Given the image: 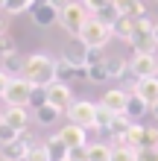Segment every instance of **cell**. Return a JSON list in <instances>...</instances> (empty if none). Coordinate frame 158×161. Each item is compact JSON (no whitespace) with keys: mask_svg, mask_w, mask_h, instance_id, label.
I'll return each mask as SVG.
<instances>
[{"mask_svg":"<svg viewBox=\"0 0 158 161\" xmlns=\"http://www.w3.org/2000/svg\"><path fill=\"white\" fill-rule=\"evenodd\" d=\"M21 76L35 88H50L56 82V59L50 53H32L21 64Z\"/></svg>","mask_w":158,"mask_h":161,"instance_id":"6da1fadb","label":"cell"},{"mask_svg":"<svg viewBox=\"0 0 158 161\" xmlns=\"http://www.w3.org/2000/svg\"><path fill=\"white\" fill-rule=\"evenodd\" d=\"M88 18H91V12L85 9L82 0H68V3L59 9V26H62L68 35H73V38H76L79 30L88 24Z\"/></svg>","mask_w":158,"mask_h":161,"instance_id":"7a4b0ae2","label":"cell"},{"mask_svg":"<svg viewBox=\"0 0 158 161\" xmlns=\"http://www.w3.org/2000/svg\"><path fill=\"white\" fill-rule=\"evenodd\" d=\"M132 50L135 53H158V38H155V21L150 15L135 21V32H132Z\"/></svg>","mask_w":158,"mask_h":161,"instance_id":"3957f363","label":"cell"},{"mask_svg":"<svg viewBox=\"0 0 158 161\" xmlns=\"http://www.w3.org/2000/svg\"><path fill=\"white\" fill-rule=\"evenodd\" d=\"M76 38L85 44V47H97V50H106V44L114 38V32H111V26H108V24H103L100 18L91 15V18H88V24L79 30Z\"/></svg>","mask_w":158,"mask_h":161,"instance_id":"277c9868","label":"cell"},{"mask_svg":"<svg viewBox=\"0 0 158 161\" xmlns=\"http://www.w3.org/2000/svg\"><path fill=\"white\" fill-rule=\"evenodd\" d=\"M68 114V123H76V126L97 132V103L91 100H73V106L64 111Z\"/></svg>","mask_w":158,"mask_h":161,"instance_id":"5b68a950","label":"cell"},{"mask_svg":"<svg viewBox=\"0 0 158 161\" xmlns=\"http://www.w3.org/2000/svg\"><path fill=\"white\" fill-rule=\"evenodd\" d=\"M32 88L35 85H30L24 76H12L9 79V88L3 91V100L6 106H21V108H30V103H32Z\"/></svg>","mask_w":158,"mask_h":161,"instance_id":"8992f818","label":"cell"},{"mask_svg":"<svg viewBox=\"0 0 158 161\" xmlns=\"http://www.w3.org/2000/svg\"><path fill=\"white\" fill-rule=\"evenodd\" d=\"M129 68L138 79H150L158 76V53H135L129 59Z\"/></svg>","mask_w":158,"mask_h":161,"instance_id":"52a82bcc","label":"cell"},{"mask_svg":"<svg viewBox=\"0 0 158 161\" xmlns=\"http://www.w3.org/2000/svg\"><path fill=\"white\" fill-rule=\"evenodd\" d=\"M30 15H32V24L41 26V30L59 24V6H53L50 0H35L32 9H30Z\"/></svg>","mask_w":158,"mask_h":161,"instance_id":"ba28073f","label":"cell"},{"mask_svg":"<svg viewBox=\"0 0 158 161\" xmlns=\"http://www.w3.org/2000/svg\"><path fill=\"white\" fill-rule=\"evenodd\" d=\"M47 103L64 114V111L73 106V88H70V85H64V82H53L50 88H47Z\"/></svg>","mask_w":158,"mask_h":161,"instance_id":"9c48e42d","label":"cell"},{"mask_svg":"<svg viewBox=\"0 0 158 161\" xmlns=\"http://www.w3.org/2000/svg\"><path fill=\"white\" fill-rule=\"evenodd\" d=\"M56 135L62 138V144L68 149H79V147H88V129L76 126V123H68V126H62Z\"/></svg>","mask_w":158,"mask_h":161,"instance_id":"30bf717a","label":"cell"},{"mask_svg":"<svg viewBox=\"0 0 158 161\" xmlns=\"http://www.w3.org/2000/svg\"><path fill=\"white\" fill-rule=\"evenodd\" d=\"M30 147H32V141L26 138V132H24V135H21V138H15L12 144L0 147V161H26Z\"/></svg>","mask_w":158,"mask_h":161,"instance_id":"8fae6325","label":"cell"},{"mask_svg":"<svg viewBox=\"0 0 158 161\" xmlns=\"http://www.w3.org/2000/svg\"><path fill=\"white\" fill-rule=\"evenodd\" d=\"M126 103H129V91L126 88H108L103 97H100V106L108 108V111H114V114H123Z\"/></svg>","mask_w":158,"mask_h":161,"instance_id":"7c38bea8","label":"cell"},{"mask_svg":"<svg viewBox=\"0 0 158 161\" xmlns=\"http://www.w3.org/2000/svg\"><path fill=\"white\" fill-rule=\"evenodd\" d=\"M3 123H9L15 132H24L30 129V111L21 108V106H3Z\"/></svg>","mask_w":158,"mask_h":161,"instance_id":"4fadbf2b","label":"cell"},{"mask_svg":"<svg viewBox=\"0 0 158 161\" xmlns=\"http://www.w3.org/2000/svg\"><path fill=\"white\" fill-rule=\"evenodd\" d=\"M62 59L70 62L73 68H88V47L82 44L79 38H73V41L62 50Z\"/></svg>","mask_w":158,"mask_h":161,"instance_id":"5bb4252c","label":"cell"},{"mask_svg":"<svg viewBox=\"0 0 158 161\" xmlns=\"http://www.w3.org/2000/svg\"><path fill=\"white\" fill-rule=\"evenodd\" d=\"M132 94H138L150 108H155L158 106V76H150V79H138V85H135V91Z\"/></svg>","mask_w":158,"mask_h":161,"instance_id":"9a60e30c","label":"cell"},{"mask_svg":"<svg viewBox=\"0 0 158 161\" xmlns=\"http://www.w3.org/2000/svg\"><path fill=\"white\" fill-rule=\"evenodd\" d=\"M76 79H85V68H73L70 62H64V59H56V82L73 85Z\"/></svg>","mask_w":158,"mask_h":161,"instance_id":"2e32d148","label":"cell"},{"mask_svg":"<svg viewBox=\"0 0 158 161\" xmlns=\"http://www.w3.org/2000/svg\"><path fill=\"white\" fill-rule=\"evenodd\" d=\"M59 117H62V111L59 108H53L50 103H44V106H38V108H32V120L38 123V126H56L59 123Z\"/></svg>","mask_w":158,"mask_h":161,"instance_id":"e0dca14e","label":"cell"},{"mask_svg":"<svg viewBox=\"0 0 158 161\" xmlns=\"http://www.w3.org/2000/svg\"><path fill=\"white\" fill-rule=\"evenodd\" d=\"M114 6H117L120 18H132V21H138V18H144V15H146L144 0H114Z\"/></svg>","mask_w":158,"mask_h":161,"instance_id":"ac0fdd59","label":"cell"},{"mask_svg":"<svg viewBox=\"0 0 158 161\" xmlns=\"http://www.w3.org/2000/svg\"><path fill=\"white\" fill-rule=\"evenodd\" d=\"M146 111H150V106H146V103L138 97V94H132V91H129V103H126V111H123V114L132 120V123H138V120L146 114Z\"/></svg>","mask_w":158,"mask_h":161,"instance_id":"d6986e66","label":"cell"},{"mask_svg":"<svg viewBox=\"0 0 158 161\" xmlns=\"http://www.w3.org/2000/svg\"><path fill=\"white\" fill-rule=\"evenodd\" d=\"M111 32H114V38H120V41H132V32H135V21L132 18H117L114 24H111Z\"/></svg>","mask_w":158,"mask_h":161,"instance_id":"ffe728a7","label":"cell"},{"mask_svg":"<svg viewBox=\"0 0 158 161\" xmlns=\"http://www.w3.org/2000/svg\"><path fill=\"white\" fill-rule=\"evenodd\" d=\"M44 147H47V153H50L53 161H64V158H68V147L62 144L59 135H50L47 141H44Z\"/></svg>","mask_w":158,"mask_h":161,"instance_id":"44dd1931","label":"cell"},{"mask_svg":"<svg viewBox=\"0 0 158 161\" xmlns=\"http://www.w3.org/2000/svg\"><path fill=\"white\" fill-rule=\"evenodd\" d=\"M85 79L94 82V85H106V82H111V79H108L106 62H103V64H88V68H85Z\"/></svg>","mask_w":158,"mask_h":161,"instance_id":"7402d4cb","label":"cell"},{"mask_svg":"<svg viewBox=\"0 0 158 161\" xmlns=\"http://www.w3.org/2000/svg\"><path fill=\"white\" fill-rule=\"evenodd\" d=\"M106 68H108V79H123L129 70V62L120 56H111V59H106Z\"/></svg>","mask_w":158,"mask_h":161,"instance_id":"603a6c76","label":"cell"},{"mask_svg":"<svg viewBox=\"0 0 158 161\" xmlns=\"http://www.w3.org/2000/svg\"><path fill=\"white\" fill-rule=\"evenodd\" d=\"M88 161H111L108 144H88Z\"/></svg>","mask_w":158,"mask_h":161,"instance_id":"cb8c5ba5","label":"cell"},{"mask_svg":"<svg viewBox=\"0 0 158 161\" xmlns=\"http://www.w3.org/2000/svg\"><path fill=\"white\" fill-rule=\"evenodd\" d=\"M129 126H132V120H129L126 114H114V120H111V129H108V135H114V138H123Z\"/></svg>","mask_w":158,"mask_h":161,"instance_id":"d4e9b609","label":"cell"},{"mask_svg":"<svg viewBox=\"0 0 158 161\" xmlns=\"http://www.w3.org/2000/svg\"><path fill=\"white\" fill-rule=\"evenodd\" d=\"M26 161H53L50 153H47V147H44V141H32L30 153H26Z\"/></svg>","mask_w":158,"mask_h":161,"instance_id":"484cf974","label":"cell"},{"mask_svg":"<svg viewBox=\"0 0 158 161\" xmlns=\"http://www.w3.org/2000/svg\"><path fill=\"white\" fill-rule=\"evenodd\" d=\"M35 0H6V9L3 12L6 15H24V12H30Z\"/></svg>","mask_w":158,"mask_h":161,"instance_id":"4316f807","label":"cell"},{"mask_svg":"<svg viewBox=\"0 0 158 161\" xmlns=\"http://www.w3.org/2000/svg\"><path fill=\"white\" fill-rule=\"evenodd\" d=\"M111 120H114V111H108V108H103L97 103V132H108L111 129Z\"/></svg>","mask_w":158,"mask_h":161,"instance_id":"83f0119b","label":"cell"},{"mask_svg":"<svg viewBox=\"0 0 158 161\" xmlns=\"http://www.w3.org/2000/svg\"><path fill=\"white\" fill-rule=\"evenodd\" d=\"M94 18H100V21H103V24H114L117 21V18H120V12H117V6H114V0H111V3L108 6H103V9H100V12H94Z\"/></svg>","mask_w":158,"mask_h":161,"instance_id":"f1b7e54d","label":"cell"},{"mask_svg":"<svg viewBox=\"0 0 158 161\" xmlns=\"http://www.w3.org/2000/svg\"><path fill=\"white\" fill-rule=\"evenodd\" d=\"M111 161H138V149H129V147H111Z\"/></svg>","mask_w":158,"mask_h":161,"instance_id":"f546056e","label":"cell"},{"mask_svg":"<svg viewBox=\"0 0 158 161\" xmlns=\"http://www.w3.org/2000/svg\"><path fill=\"white\" fill-rule=\"evenodd\" d=\"M15 138H21V132H15L9 123H3L0 120V147H6V144H12Z\"/></svg>","mask_w":158,"mask_h":161,"instance_id":"4dcf8cb0","label":"cell"},{"mask_svg":"<svg viewBox=\"0 0 158 161\" xmlns=\"http://www.w3.org/2000/svg\"><path fill=\"white\" fill-rule=\"evenodd\" d=\"M146 149H158V126H146Z\"/></svg>","mask_w":158,"mask_h":161,"instance_id":"1f68e13d","label":"cell"},{"mask_svg":"<svg viewBox=\"0 0 158 161\" xmlns=\"http://www.w3.org/2000/svg\"><path fill=\"white\" fill-rule=\"evenodd\" d=\"M44 103H47V88H32V103L30 106L38 108V106H44Z\"/></svg>","mask_w":158,"mask_h":161,"instance_id":"d6a6232c","label":"cell"},{"mask_svg":"<svg viewBox=\"0 0 158 161\" xmlns=\"http://www.w3.org/2000/svg\"><path fill=\"white\" fill-rule=\"evenodd\" d=\"M108 56L103 50H97V47H88V64H103Z\"/></svg>","mask_w":158,"mask_h":161,"instance_id":"836d02e7","label":"cell"},{"mask_svg":"<svg viewBox=\"0 0 158 161\" xmlns=\"http://www.w3.org/2000/svg\"><path fill=\"white\" fill-rule=\"evenodd\" d=\"M68 161H88V147H79V149H68Z\"/></svg>","mask_w":158,"mask_h":161,"instance_id":"e575fe53","label":"cell"},{"mask_svg":"<svg viewBox=\"0 0 158 161\" xmlns=\"http://www.w3.org/2000/svg\"><path fill=\"white\" fill-rule=\"evenodd\" d=\"M82 3H85V9H88L91 15H94V12H100V9H103V6H108L111 0H82Z\"/></svg>","mask_w":158,"mask_h":161,"instance_id":"d590c367","label":"cell"},{"mask_svg":"<svg viewBox=\"0 0 158 161\" xmlns=\"http://www.w3.org/2000/svg\"><path fill=\"white\" fill-rule=\"evenodd\" d=\"M138 161H158V149H138Z\"/></svg>","mask_w":158,"mask_h":161,"instance_id":"8d00e7d4","label":"cell"},{"mask_svg":"<svg viewBox=\"0 0 158 161\" xmlns=\"http://www.w3.org/2000/svg\"><path fill=\"white\" fill-rule=\"evenodd\" d=\"M9 79H12V76H9V73H6L3 68H0V97H3V91L9 88Z\"/></svg>","mask_w":158,"mask_h":161,"instance_id":"74e56055","label":"cell"},{"mask_svg":"<svg viewBox=\"0 0 158 161\" xmlns=\"http://www.w3.org/2000/svg\"><path fill=\"white\" fill-rule=\"evenodd\" d=\"M3 32H9V21H6L3 15H0V35H3Z\"/></svg>","mask_w":158,"mask_h":161,"instance_id":"f35d334b","label":"cell"},{"mask_svg":"<svg viewBox=\"0 0 158 161\" xmlns=\"http://www.w3.org/2000/svg\"><path fill=\"white\" fill-rule=\"evenodd\" d=\"M150 111H152V114H155V120H158V106H155V108H150Z\"/></svg>","mask_w":158,"mask_h":161,"instance_id":"ab89813d","label":"cell"},{"mask_svg":"<svg viewBox=\"0 0 158 161\" xmlns=\"http://www.w3.org/2000/svg\"><path fill=\"white\" fill-rule=\"evenodd\" d=\"M3 9H6V0H0V12H3Z\"/></svg>","mask_w":158,"mask_h":161,"instance_id":"60d3db41","label":"cell"},{"mask_svg":"<svg viewBox=\"0 0 158 161\" xmlns=\"http://www.w3.org/2000/svg\"><path fill=\"white\" fill-rule=\"evenodd\" d=\"M155 38H158V24H155Z\"/></svg>","mask_w":158,"mask_h":161,"instance_id":"b9f144b4","label":"cell"},{"mask_svg":"<svg viewBox=\"0 0 158 161\" xmlns=\"http://www.w3.org/2000/svg\"><path fill=\"white\" fill-rule=\"evenodd\" d=\"M0 120H3V108H0Z\"/></svg>","mask_w":158,"mask_h":161,"instance_id":"7bdbcfd3","label":"cell"},{"mask_svg":"<svg viewBox=\"0 0 158 161\" xmlns=\"http://www.w3.org/2000/svg\"><path fill=\"white\" fill-rule=\"evenodd\" d=\"M64 161H68V158H64Z\"/></svg>","mask_w":158,"mask_h":161,"instance_id":"ee69618b","label":"cell"}]
</instances>
